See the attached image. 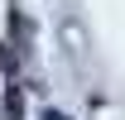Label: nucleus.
Wrapping results in <instances>:
<instances>
[{
	"instance_id": "nucleus-1",
	"label": "nucleus",
	"mask_w": 125,
	"mask_h": 120,
	"mask_svg": "<svg viewBox=\"0 0 125 120\" xmlns=\"http://www.w3.org/2000/svg\"><path fill=\"white\" fill-rule=\"evenodd\" d=\"M5 115H10V120L24 115V96H19V87H10V96H5Z\"/></svg>"
},
{
	"instance_id": "nucleus-2",
	"label": "nucleus",
	"mask_w": 125,
	"mask_h": 120,
	"mask_svg": "<svg viewBox=\"0 0 125 120\" xmlns=\"http://www.w3.org/2000/svg\"><path fill=\"white\" fill-rule=\"evenodd\" d=\"M43 120H67V115H62V110H53V106H48V110H43Z\"/></svg>"
},
{
	"instance_id": "nucleus-3",
	"label": "nucleus",
	"mask_w": 125,
	"mask_h": 120,
	"mask_svg": "<svg viewBox=\"0 0 125 120\" xmlns=\"http://www.w3.org/2000/svg\"><path fill=\"white\" fill-rule=\"evenodd\" d=\"M0 67H5V72H10V67H15V62H10V58H5V48H0Z\"/></svg>"
}]
</instances>
